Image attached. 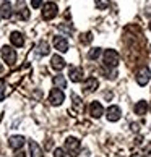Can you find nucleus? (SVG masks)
I'll list each match as a JSON object with an SVG mask.
<instances>
[{
  "label": "nucleus",
  "instance_id": "obj_1",
  "mask_svg": "<svg viewBox=\"0 0 151 157\" xmlns=\"http://www.w3.org/2000/svg\"><path fill=\"white\" fill-rule=\"evenodd\" d=\"M102 62H104V67H106V68H115V67L119 65V54L114 49L104 50Z\"/></svg>",
  "mask_w": 151,
  "mask_h": 157
},
{
  "label": "nucleus",
  "instance_id": "obj_2",
  "mask_svg": "<svg viewBox=\"0 0 151 157\" xmlns=\"http://www.w3.org/2000/svg\"><path fill=\"white\" fill-rule=\"evenodd\" d=\"M57 11H59V8H57V3H54V2L44 3V7H42V18H44L46 21L54 20L55 16H57Z\"/></svg>",
  "mask_w": 151,
  "mask_h": 157
},
{
  "label": "nucleus",
  "instance_id": "obj_3",
  "mask_svg": "<svg viewBox=\"0 0 151 157\" xmlns=\"http://www.w3.org/2000/svg\"><path fill=\"white\" fill-rule=\"evenodd\" d=\"M65 149H67V152L70 154L72 157H75V155H78L80 149H81V144H80V141L77 138L70 136V138L65 139Z\"/></svg>",
  "mask_w": 151,
  "mask_h": 157
},
{
  "label": "nucleus",
  "instance_id": "obj_4",
  "mask_svg": "<svg viewBox=\"0 0 151 157\" xmlns=\"http://www.w3.org/2000/svg\"><path fill=\"white\" fill-rule=\"evenodd\" d=\"M135 79H137L138 86H146V84L149 83V79H151V70H149L148 67H141V68L137 71Z\"/></svg>",
  "mask_w": 151,
  "mask_h": 157
},
{
  "label": "nucleus",
  "instance_id": "obj_5",
  "mask_svg": "<svg viewBox=\"0 0 151 157\" xmlns=\"http://www.w3.org/2000/svg\"><path fill=\"white\" fill-rule=\"evenodd\" d=\"M0 54H2V59L5 60V63H8V65H15V62H16V50L13 47H10V45H3L2 50H0Z\"/></svg>",
  "mask_w": 151,
  "mask_h": 157
},
{
  "label": "nucleus",
  "instance_id": "obj_6",
  "mask_svg": "<svg viewBox=\"0 0 151 157\" xmlns=\"http://www.w3.org/2000/svg\"><path fill=\"white\" fill-rule=\"evenodd\" d=\"M63 101H65V94H63V91L59 89V88H55V89H52L49 92V102L52 104V105H62Z\"/></svg>",
  "mask_w": 151,
  "mask_h": 157
},
{
  "label": "nucleus",
  "instance_id": "obj_7",
  "mask_svg": "<svg viewBox=\"0 0 151 157\" xmlns=\"http://www.w3.org/2000/svg\"><path fill=\"white\" fill-rule=\"evenodd\" d=\"M120 117H122V110H120V107L119 105H109L107 107V110H106V118L109 120V121H119L120 120Z\"/></svg>",
  "mask_w": 151,
  "mask_h": 157
},
{
  "label": "nucleus",
  "instance_id": "obj_8",
  "mask_svg": "<svg viewBox=\"0 0 151 157\" xmlns=\"http://www.w3.org/2000/svg\"><path fill=\"white\" fill-rule=\"evenodd\" d=\"M89 113L93 118H101L104 115V107L99 101H93L91 105H89Z\"/></svg>",
  "mask_w": 151,
  "mask_h": 157
},
{
  "label": "nucleus",
  "instance_id": "obj_9",
  "mask_svg": "<svg viewBox=\"0 0 151 157\" xmlns=\"http://www.w3.org/2000/svg\"><path fill=\"white\" fill-rule=\"evenodd\" d=\"M97 88H99V79H97L96 76L86 78V81L83 83V91L85 92H94Z\"/></svg>",
  "mask_w": 151,
  "mask_h": 157
},
{
  "label": "nucleus",
  "instance_id": "obj_10",
  "mask_svg": "<svg viewBox=\"0 0 151 157\" xmlns=\"http://www.w3.org/2000/svg\"><path fill=\"white\" fill-rule=\"evenodd\" d=\"M54 47H55V50H59V52H62V54H65V52L68 50V40H67V37L55 36V37H54Z\"/></svg>",
  "mask_w": 151,
  "mask_h": 157
},
{
  "label": "nucleus",
  "instance_id": "obj_11",
  "mask_svg": "<svg viewBox=\"0 0 151 157\" xmlns=\"http://www.w3.org/2000/svg\"><path fill=\"white\" fill-rule=\"evenodd\" d=\"M68 76H70V81L72 83H80L83 79V70L80 67H70L68 70Z\"/></svg>",
  "mask_w": 151,
  "mask_h": 157
},
{
  "label": "nucleus",
  "instance_id": "obj_12",
  "mask_svg": "<svg viewBox=\"0 0 151 157\" xmlns=\"http://www.w3.org/2000/svg\"><path fill=\"white\" fill-rule=\"evenodd\" d=\"M65 60L62 59L60 55H52V59H50V67L55 70V71H62L63 68H65Z\"/></svg>",
  "mask_w": 151,
  "mask_h": 157
},
{
  "label": "nucleus",
  "instance_id": "obj_13",
  "mask_svg": "<svg viewBox=\"0 0 151 157\" xmlns=\"http://www.w3.org/2000/svg\"><path fill=\"white\" fill-rule=\"evenodd\" d=\"M11 15H13V8H11V3L10 2H2V5H0V16L5 20H8L11 18Z\"/></svg>",
  "mask_w": 151,
  "mask_h": 157
},
{
  "label": "nucleus",
  "instance_id": "obj_14",
  "mask_svg": "<svg viewBox=\"0 0 151 157\" xmlns=\"http://www.w3.org/2000/svg\"><path fill=\"white\" fill-rule=\"evenodd\" d=\"M25 141L26 139L23 138V136H11L10 139H8V144H10V147L11 149H15V151H18V149H21L23 146H25Z\"/></svg>",
  "mask_w": 151,
  "mask_h": 157
},
{
  "label": "nucleus",
  "instance_id": "obj_15",
  "mask_svg": "<svg viewBox=\"0 0 151 157\" xmlns=\"http://www.w3.org/2000/svg\"><path fill=\"white\" fill-rule=\"evenodd\" d=\"M34 50H36V54H38L39 57H46V55H49L50 47H49V44L46 42V40H39L38 45L34 47Z\"/></svg>",
  "mask_w": 151,
  "mask_h": 157
},
{
  "label": "nucleus",
  "instance_id": "obj_16",
  "mask_svg": "<svg viewBox=\"0 0 151 157\" xmlns=\"http://www.w3.org/2000/svg\"><path fill=\"white\" fill-rule=\"evenodd\" d=\"M10 40L15 47H23V45H25V36L18 31H13L10 34Z\"/></svg>",
  "mask_w": 151,
  "mask_h": 157
},
{
  "label": "nucleus",
  "instance_id": "obj_17",
  "mask_svg": "<svg viewBox=\"0 0 151 157\" xmlns=\"http://www.w3.org/2000/svg\"><path fill=\"white\" fill-rule=\"evenodd\" d=\"M133 112H135L138 117L146 115V112H148V104H146V101H138L135 105H133Z\"/></svg>",
  "mask_w": 151,
  "mask_h": 157
},
{
  "label": "nucleus",
  "instance_id": "obj_18",
  "mask_svg": "<svg viewBox=\"0 0 151 157\" xmlns=\"http://www.w3.org/2000/svg\"><path fill=\"white\" fill-rule=\"evenodd\" d=\"M30 152H31V157H44L42 149H41L39 144L34 143V141H30Z\"/></svg>",
  "mask_w": 151,
  "mask_h": 157
},
{
  "label": "nucleus",
  "instance_id": "obj_19",
  "mask_svg": "<svg viewBox=\"0 0 151 157\" xmlns=\"http://www.w3.org/2000/svg\"><path fill=\"white\" fill-rule=\"evenodd\" d=\"M54 84H55V88H59V89H65V88H67V79H65V76H62V75H57V76H54Z\"/></svg>",
  "mask_w": 151,
  "mask_h": 157
},
{
  "label": "nucleus",
  "instance_id": "obj_20",
  "mask_svg": "<svg viewBox=\"0 0 151 157\" xmlns=\"http://www.w3.org/2000/svg\"><path fill=\"white\" fill-rule=\"evenodd\" d=\"M102 54V49L101 47H93L89 52H88V59L89 60H97Z\"/></svg>",
  "mask_w": 151,
  "mask_h": 157
},
{
  "label": "nucleus",
  "instance_id": "obj_21",
  "mask_svg": "<svg viewBox=\"0 0 151 157\" xmlns=\"http://www.w3.org/2000/svg\"><path fill=\"white\" fill-rule=\"evenodd\" d=\"M18 5H20V11H18L20 20H28V18H30V11H28V8L23 7V0H20Z\"/></svg>",
  "mask_w": 151,
  "mask_h": 157
},
{
  "label": "nucleus",
  "instance_id": "obj_22",
  "mask_svg": "<svg viewBox=\"0 0 151 157\" xmlns=\"http://www.w3.org/2000/svg\"><path fill=\"white\" fill-rule=\"evenodd\" d=\"M109 3H111V0H94L96 8H99V10H106L109 7Z\"/></svg>",
  "mask_w": 151,
  "mask_h": 157
},
{
  "label": "nucleus",
  "instance_id": "obj_23",
  "mask_svg": "<svg viewBox=\"0 0 151 157\" xmlns=\"http://www.w3.org/2000/svg\"><path fill=\"white\" fill-rule=\"evenodd\" d=\"M101 71L106 75V78H107V79H115V78H117V71H115V70L112 71V68H111V70H106V67H104Z\"/></svg>",
  "mask_w": 151,
  "mask_h": 157
},
{
  "label": "nucleus",
  "instance_id": "obj_24",
  "mask_svg": "<svg viewBox=\"0 0 151 157\" xmlns=\"http://www.w3.org/2000/svg\"><path fill=\"white\" fill-rule=\"evenodd\" d=\"M91 40H93V34L91 33H86V34L81 36V42H83V44H89Z\"/></svg>",
  "mask_w": 151,
  "mask_h": 157
},
{
  "label": "nucleus",
  "instance_id": "obj_25",
  "mask_svg": "<svg viewBox=\"0 0 151 157\" xmlns=\"http://www.w3.org/2000/svg\"><path fill=\"white\" fill-rule=\"evenodd\" d=\"M72 101H73V105L77 109H81V99L78 96H72Z\"/></svg>",
  "mask_w": 151,
  "mask_h": 157
},
{
  "label": "nucleus",
  "instance_id": "obj_26",
  "mask_svg": "<svg viewBox=\"0 0 151 157\" xmlns=\"http://www.w3.org/2000/svg\"><path fill=\"white\" fill-rule=\"evenodd\" d=\"M54 157H67V154H65V151H63V149L57 147V149L54 151Z\"/></svg>",
  "mask_w": 151,
  "mask_h": 157
},
{
  "label": "nucleus",
  "instance_id": "obj_27",
  "mask_svg": "<svg viewBox=\"0 0 151 157\" xmlns=\"http://www.w3.org/2000/svg\"><path fill=\"white\" fill-rule=\"evenodd\" d=\"M31 7L33 8H41L42 7V0H31Z\"/></svg>",
  "mask_w": 151,
  "mask_h": 157
},
{
  "label": "nucleus",
  "instance_id": "obj_28",
  "mask_svg": "<svg viewBox=\"0 0 151 157\" xmlns=\"http://www.w3.org/2000/svg\"><path fill=\"white\" fill-rule=\"evenodd\" d=\"M5 94H7V91H5V86L3 84H0V102L5 99Z\"/></svg>",
  "mask_w": 151,
  "mask_h": 157
},
{
  "label": "nucleus",
  "instance_id": "obj_29",
  "mask_svg": "<svg viewBox=\"0 0 151 157\" xmlns=\"http://www.w3.org/2000/svg\"><path fill=\"white\" fill-rule=\"evenodd\" d=\"M59 29L65 31V33H68V34H72V33H73V29H72V28H68V26H65V25H60V26H59Z\"/></svg>",
  "mask_w": 151,
  "mask_h": 157
},
{
  "label": "nucleus",
  "instance_id": "obj_30",
  "mask_svg": "<svg viewBox=\"0 0 151 157\" xmlns=\"http://www.w3.org/2000/svg\"><path fill=\"white\" fill-rule=\"evenodd\" d=\"M132 130L133 131H138V130H140V126H138L137 123H132Z\"/></svg>",
  "mask_w": 151,
  "mask_h": 157
},
{
  "label": "nucleus",
  "instance_id": "obj_31",
  "mask_svg": "<svg viewBox=\"0 0 151 157\" xmlns=\"http://www.w3.org/2000/svg\"><path fill=\"white\" fill-rule=\"evenodd\" d=\"M2 71H3V65L0 63V73H2Z\"/></svg>",
  "mask_w": 151,
  "mask_h": 157
},
{
  "label": "nucleus",
  "instance_id": "obj_32",
  "mask_svg": "<svg viewBox=\"0 0 151 157\" xmlns=\"http://www.w3.org/2000/svg\"><path fill=\"white\" fill-rule=\"evenodd\" d=\"M148 28H149V31H151V21H149V25H148Z\"/></svg>",
  "mask_w": 151,
  "mask_h": 157
},
{
  "label": "nucleus",
  "instance_id": "obj_33",
  "mask_svg": "<svg viewBox=\"0 0 151 157\" xmlns=\"http://www.w3.org/2000/svg\"><path fill=\"white\" fill-rule=\"evenodd\" d=\"M132 157H140V155H137V154H135V155H132Z\"/></svg>",
  "mask_w": 151,
  "mask_h": 157
},
{
  "label": "nucleus",
  "instance_id": "obj_34",
  "mask_svg": "<svg viewBox=\"0 0 151 157\" xmlns=\"http://www.w3.org/2000/svg\"><path fill=\"white\" fill-rule=\"evenodd\" d=\"M0 20H2V16H0Z\"/></svg>",
  "mask_w": 151,
  "mask_h": 157
}]
</instances>
